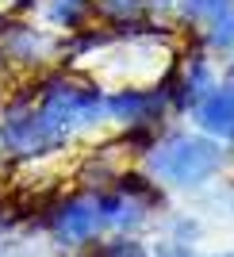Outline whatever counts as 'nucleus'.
<instances>
[{
    "instance_id": "20e7f679",
    "label": "nucleus",
    "mask_w": 234,
    "mask_h": 257,
    "mask_svg": "<svg viewBox=\"0 0 234 257\" xmlns=\"http://www.w3.org/2000/svg\"><path fill=\"white\" fill-rule=\"evenodd\" d=\"M50 142H58V139L50 135V127L43 123L39 111H23V115H12L4 123V146L12 154H39Z\"/></svg>"
},
{
    "instance_id": "ddd939ff",
    "label": "nucleus",
    "mask_w": 234,
    "mask_h": 257,
    "mask_svg": "<svg viewBox=\"0 0 234 257\" xmlns=\"http://www.w3.org/2000/svg\"><path fill=\"white\" fill-rule=\"evenodd\" d=\"M35 50H46V39H43V35L27 31V27L12 35V54H20V58H39Z\"/></svg>"
},
{
    "instance_id": "423d86ee",
    "label": "nucleus",
    "mask_w": 234,
    "mask_h": 257,
    "mask_svg": "<svg viewBox=\"0 0 234 257\" xmlns=\"http://www.w3.org/2000/svg\"><path fill=\"white\" fill-rule=\"evenodd\" d=\"M196 119H200V127L211 131V135H234V92L230 88L207 92Z\"/></svg>"
},
{
    "instance_id": "4468645a",
    "label": "nucleus",
    "mask_w": 234,
    "mask_h": 257,
    "mask_svg": "<svg viewBox=\"0 0 234 257\" xmlns=\"http://www.w3.org/2000/svg\"><path fill=\"white\" fill-rule=\"evenodd\" d=\"M146 0H100V12H107L111 20H127V16H139Z\"/></svg>"
},
{
    "instance_id": "39448f33",
    "label": "nucleus",
    "mask_w": 234,
    "mask_h": 257,
    "mask_svg": "<svg viewBox=\"0 0 234 257\" xmlns=\"http://www.w3.org/2000/svg\"><path fill=\"white\" fill-rule=\"evenodd\" d=\"M107 111L127 123H142V119H154L161 111V96L158 92H139V88H123L107 100Z\"/></svg>"
},
{
    "instance_id": "6e6552de",
    "label": "nucleus",
    "mask_w": 234,
    "mask_h": 257,
    "mask_svg": "<svg viewBox=\"0 0 234 257\" xmlns=\"http://www.w3.org/2000/svg\"><path fill=\"white\" fill-rule=\"evenodd\" d=\"M207 88H211V69L203 58L192 62V69L184 73V88H181V104H196L200 96H207Z\"/></svg>"
},
{
    "instance_id": "7ed1b4c3",
    "label": "nucleus",
    "mask_w": 234,
    "mask_h": 257,
    "mask_svg": "<svg viewBox=\"0 0 234 257\" xmlns=\"http://www.w3.org/2000/svg\"><path fill=\"white\" fill-rule=\"evenodd\" d=\"M50 226H54V234L62 238L65 246H81V242L96 238V230L104 226L100 200L81 196V200H65V204H58L54 215H50Z\"/></svg>"
},
{
    "instance_id": "0eeeda50",
    "label": "nucleus",
    "mask_w": 234,
    "mask_h": 257,
    "mask_svg": "<svg viewBox=\"0 0 234 257\" xmlns=\"http://www.w3.org/2000/svg\"><path fill=\"white\" fill-rule=\"evenodd\" d=\"M100 215H104V226H119V230L142 223L139 200H131V196H123V192L119 196H100Z\"/></svg>"
},
{
    "instance_id": "f257e3e1",
    "label": "nucleus",
    "mask_w": 234,
    "mask_h": 257,
    "mask_svg": "<svg viewBox=\"0 0 234 257\" xmlns=\"http://www.w3.org/2000/svg\"><path fill=\"white\" fill-rule=\"evenodd\" d=\"M150 165L177 184H200L223 165V150L207 139H173L150 154Z\"/></svg>"
},
{
    "instance_id": "9d476101",
    "label": "nucleus",
    "mask_w": 234,
    "mask_h": 257,
    "mask_svg": "<svg viewBox=\"0 0 234 257\" xmlns=\"http://www.w3.org/2000/svg\"><path fill=\"white\" fill-rule=\"evenodd\" d=\"M85 8H88V0H50L46 16H50V23H65V27H73V23H81Z\"/></svg>"
},
{
    "instance_id": "9b49d317",
    "label": "nucleus",
    "mask_w": 234,
    "mask_h": 257,
    "mask_svg": "<svg viewBox=\"0 0 234 257\" xmlns=\"http://www.w3.org/2000/svg\"><path fill=\"white\" fill-rule=\"evenodd\" d=\"M234 0H181L184 16H192V20H215V16H223V12H230Z\"/></svg>"
},
{
    "instance_id": "f03ea898",
    "label": "nucleus",
    "mask_w": 234,
    "mask_h": 257,
    "mask_svg": "<svg viewBox=\"0 0 234 257\" xmlns=\"http://www.w3.org/2000/svg\"><path fill=\"white\" fill-rule=\"evenodd\" d=\"M96 111H100V92H96V88L73 85V81H50V85L43 88L39 115H43V123L50 127L54 139L69 135V131L81 127V123H92Z\"/></svg>"
},
{
    "instance_id": "dca6fc26",
    "label": "nucleus",
    "mask_w": 234,
    "mask_h": 257,
    "mask_svg": "<svg viewBox=\"0 0 234 257\" xmlns=\"http://www.w3.org/2000/svg\"><path fill=\"white\" fill-rule=\"evenodd\" d=\"M223 257H234V253H223Z\"/></svg>"
},
{
    "instance_id": "2eb2a0df",
    "label": "nucleus",
    "mask_w": 234,
    "mask_h": 257,
    "mask_svg": "<svg viewBox=\"0 0 234 257\" xmlns=\"http://www.w3.org/2000/svg\"><path fill=\"white\" fill-rule=\"evenodd\" d=\"M161 257H192V253H188V246H173V249H165Z\"/></svg>"
},
{
    "instance_id": "1a4fd4ad",
    "label": "nucleus",
    "mask_w": 234,
    "mask_h": 257,
    "mask_svg": "<svg viewBox=\"0 0 234 257\" xmlns=\"http://www.w3.org/2000/svg\"><path fill=\"white\" fill-rule=\"evenodd\" d=\"M207 43L215 50H234V12H223V16L207 20Z\"/></svg>"
},
{
    "instance_id": "f8f14e48",
    "label": "nucleus",
    "mask_w": 234,
    "mask_h": 257,
    "mask_svg": "<svg viewBox=\"0 0 234 257\" xmlns=\"http://www.w3.org/2000/svg\"><path fill=\"white\" fill-rule=\"evenodd\" d=\"M92 257H146V249H142L135 238H111V242H104Z\"/></svg>"
}]
</instances>
